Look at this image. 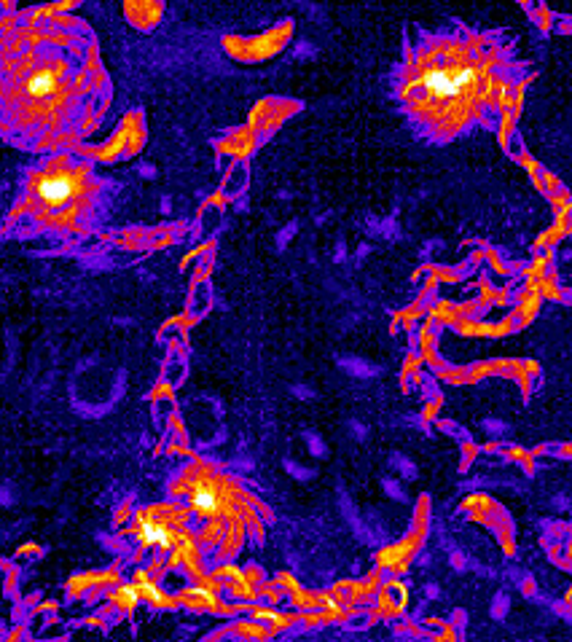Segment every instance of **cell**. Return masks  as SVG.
Segmentation results:
<instances>
[{
    "label": "cell",
    "mask_w": 572,
    "mask_h": 642,
    "mask_svg": "<svg viewBox=\"0 0 572 642\" xmlns=\"http://www.w3.org/2000/svg\"><path fill=\"white\" fill-rule=\"evenodd\" d=\"M495 95V60L479 43H433L411 65L403 97L425 127L444 135L468 127Z\"/></svg>",
    "instance_id": "obj_1"
},
{
    "label": "cell",
    "mask_w": 572,
    "mask_h": 642,
    "mask_svg": "<svg viewBox=\"0 0 572 642\" xmlns=\"http://www.w3.org/2000/svg\"><path fill=\"white\" fill-rule=\"evenodd\" d=\"M33 197L46 213H73L86 197V172L73 167L41 172L33 183Z\"/></svg>",
    "instance_id": "obj_2"
},
{
    "label": "cell",
    "mask_w": 572,
    "mask_h": 642,
    "mask_svg": "<svg viewBox=\"0 0 572 642\" xmlns=\"http://www.w3.org/2000/svg\"><path fill=\"white\" fill-rule=\"evenodd\" d=\"M65 89H68V78H65L62 65H38L22 81V100L27 105L49 111L65 100Z\"/></svg>",
    "instance_id": "obj_3"
},
{
    "label": "cell",
    "mask_w": 572,
    "mask_h": 642,
    "mask_svg": "<svg viewBox=\"0 0 572 642\" xmlns=\"http://www.w3.org/2000/svg\"><path fill=\"white\" fill-rule=\"evenodd\" d=\"M188 503H191V511L202 519H221L231 511L234 495L221 479L197 476L188 487Z\"/></svg>",
    "instance_id": "obj_4"
},
{
    "label": "cell",
    "mask_w": 572,
    "mask_h": 642,
    "mask_svg": "<svg viewBox=\"0 0 572 642\" xmlns=\"http://www.w3.org/2000/svg\"><path fill=\"white\" fill-rule=\"evenodd\" d=\"M132 532H135V538L140 540L143 546L159 548V551H175V548L180 546V540L186 538V535L175 530L167 519L151 514V511H140V514L135 516Z\"/></svg>",
    "instance_id": "obj_5"
},
{
    "label": "cell",
    "mask_w": 572,
    "mask_h": 642,
    "mask_svg": "<svg viewBox=\"0 0 572 642\" xmlns=\"http://www.w3.org/2000/svg\"><path fill=\"white\" fill-rule=\"evenodd\" d=\"M135 583H137V589H140V594H143V602H151L154 608H170L172 605L170 597L156 586L154 578H148V573H137Z\"/></svg>",
    "instance_id": "obj_6"
},
{
    "label": "cell",
    "mask_w": 572,
    "mask_h": 642,
    "mask_svg": "<svg viewBox=\"0 0 572 642\" xmlns=\"http://www.w3.org/2000/svg\"><path fill=\"white\" fill-rule=\"evenodd\" d=\"M183 597L191 605H197V608H215L218 605V594H215L213 583H197V586L183 591Z\"/></svg>",
    "instance_id": "obj_7"
},
{
    "label": "cell",
    "mask_w": 572,
    "mask_h": 642,
    "mask_svg": "<svg viewBox=\"0 0 572 642\" xmlns=\"http://www.w3.org/2000/svg\"><path fill=\"white\" fill-rule=\"evenodd\" d=\"M113 602H116V605H121V608L135 610L137 602H143V594H140V589H137V583H132V586H129V583H124V586H119V589H116V594H113Z\"/></svg>",
    "instance_id": "obj_8"
},
{
    "label": "cell",
    "mask_w": 572,
    "mask_h": 642,
    "mask_svg": "<svg viewBox=\"0 0 572 642\" xmlns=\"http://www.w3.org/2000/svg\"><path fill=\"white\" fill-rule=\"evenodd\" d=\"M256 621H261V624H269V626L285 624V618H282L280 613H274V610H256Z\"/></svg>",
    "instance_id": "obj_9"
}]
</instances>
